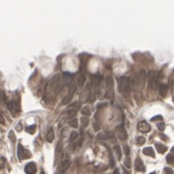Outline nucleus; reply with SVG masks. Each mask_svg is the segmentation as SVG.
Returning a JSON list of instances; mask_svg holds the SVG:
<instances>
[{"label": "nucleus", "instance_id": "f257e3e1", "mask_svg": "<svg viewBox=\"0 0 174 174\" xmlns=\"http://www.w3.org/2000/svg\"><path fill=\"white\" fill-rule=\"evenodd\" d=\"M118 88L119 91L125 96L128 97L130 95V82L129 80L128 77L123 76L118 80Z\"/></svg>", "mask_w": 174, "mask_h": 174}, {"label": "nucleus", "instance_id": "f03ea898", "mask_svg": "<svg viewBox=\"0 0 174 174\" xmlns=\"http://www.w3.org/2000/svg\"><path fill=\"white\" fill-rule=\"evenodd\" d=\"M148 81H149V87L152 89H157L159 87L158 81H157V72L156 71H150L148 74Z\"/></svg>", "mask_w": 174, "mask_h": 174}, {"label": "nucleus", "instance_id": "7ed1b4c3", "mask_svg": "<svg viewBox=\"0 0 174 174\" xmlns=\"http://www.w3.org/2000/svg\"><path fill=\"white\" fill-rule=\"evenodd\" d=\"M59 80H60V75H59V74H55V75L51 79V81L47 84L46 88H45V91H46L47 93H49V92L51 91V89H53L54 87H55L57 86V83L59 82Z\"/></svg>", "mask_w": 174, "mask_h": 174}, {"label": "nucleus", "instance_id": "20e7f679", "mask_svg": "<svg viewBox=\"0 0 174 174\" xmlns=\"http://www.w3.org/2000/svg\"><path fill=\"white\" fill-rule=\"evenodd\" d=\"M76 88H77V86L75 85V84H73L70 88H69V91L67 92V94L63 97V99H62V104L63 105H65V104H67L72 98H73V96H74V93H75V91H76Z\"/></svg>", "mask_w": 174, "mask_h": 174}, {"label": "nucleus", "instance_id": "39448f33", "mask_svg": "<svg viewBox=\"0 0 174 174\" xmlns=\"http://www.w3.org/2000/svg\"><path fill=\"white\" fill-rule=\"evenodd\" d=\"M137 130L140 131V132H143V133H147L151 130V126L145 122V121H141L138 123L137 125Z\"/></svg>", "mask_w": 174, "mask_h": 174}, {"label": "nucleus", "instance_id": "423d86ee", "mask_svg": "<svg viewBox=\"0 0 174 174\" xmlns=\"http://www.w3.org/2000/svg\"><path fill=\"white\" fill-rule=\"evenodd\" d=\"M26 154H29V152L26 151L21 144H19L18 145V158H19V160H23L25 158H28L26 156Z\"/></svg>", "mask_w": 174, "mask_h": 174}, {"label": "nucleus", "instance_id": "0eeeda50", "mask_svg": "<svg viewBox=\"0 0 174 174\" xmlns=\"http://www.w3.org/2000/svg\"><path fill=\"white\" fill-rule=\"evenodd\" d=\"M24 171L26 174H35L37 172L36 164L34 163H28L24 167Z\"/></svg>", "mask_w": 174, "mask_h": 174}, {"label": "nucleus", "instance_id": "6e6552de", "mask_svg": "<svg viewBox=\"0 0 174 174\" xmlns=\"http://www.w3.org/2000/svg\"><path fill=\"white\" fill-rule=\"evenodd\" d=\"M134 166H135V169H136L137 171H139V172H144V171H145V166H144L143 162L141 161L140 158H137V159H136Z\"/></svg>", "mask_w": 174, "mask_h": 174}, {"label": "nucleus", "instance_id": "1a4fd4ad", "mask_svg": "<svg viewBox=\"0 0 174 174\" xmlns=\"http://www.w3.org/2000/svg\"><path fill=\"white\" fill-rule=\"evenodd\" d=\"M70 165V161L69 160H64V161H62V163H61V164H60V166H59V171H60V173L62 174L67 168H68V166Z\"/></svg>", "mask_w": 174, "mask_h": 174}, {"label": "nucleus", "instance_id": "9d476101", "mask_svg": "<svg viewBox=\"0 0 174 174\" xmlns=\"http://www.w3.org/2000/svg\"><path fill=\"white\" fill-rule=\"evenodd\" d=\"M64 75V80H65V85L67 87H69L71 84H72V81H73V77L70 73H67V72H64L63 73Z\"/></svg>", "mask_w": 174, "mask_h": 174}, {"label": "nucleus", "instance_id": "9b49d317", "mask_svg": "<svg viewBox=\"0 0 174 174\" xmlns=\"http://www.w3.org/2000/svg\"><path fill=\"white\" fill-rule=\"evenodd\" d=\"M155 146H156V148H157V151H158L160 154H163V153H165V152L167 151V147H166L165 145L162 144V143H156Z\"/></svg>", "mask_w": 174, "mask_h": 174}, {"label": "nucleus", "instance_id": "f8f14e48", "mask_svg": "<svg viewBox=\"0 0 174 174\" xmlns=\"http://www.w3.org/2000/svg\"><path fill=\"white\" fill-rule=\"evenodd\" d=\"M54 130L51 128L49 131L47 132V134H46V140L48 141V142H53V140H54Z\"/></svg>", "mask_w": 174, "mask_h": 174}, {"label": "nucleus", "instance_id": "ddd939ff", "mask_svg": "<svg viewBox=\"0 0 174 174\" xmlns=\"http://www.w3.org/2000/svg\"><path fill=\"white\" fill-rule=\"evenodd\" d=\"M90 80H91V82L96 86V85H99L100 81L102 80V77L99 76V75H90Z\"/></svg>", "mask_w": 174, "mask_h": 174}, {"label": "nucleus", "instance_id": "4468645a", "mask_svg": "<svg viewBox=\"0 0 174 174\" xmlns=\"http://www.w3.org/2000/svg\"><path fill=\"white\" fill-rule=\"evenodd\" d=\"M143 153H144L146 156H149V157L155 158V152H154V150H153L151 147L144 148V149H143Z\"/></svg>", "mask_w": 174, "mask_h": 174}, {"label": "nucleus", "instance_id": "2eb2a0df", "mask_svg": "<svg viewBox=\"0 0 174 174\" xmlns=\"http://www.w3.org/2000/svg\"><path fill=\"white\" fill-rule=\"evenodd\" d=\"M118 137H119V139H120L121 141H125V140L128 138V133H127V131L125 130V129H122L121 130L119 131Z\"/></svg>", "mask_w": 174, "mask_h": 174}, {"label": "nucleus", "instance_id": "dca6fc26", "mask_svg": "<svg viewBox=\"0 0 174 174\" xmlns=\"http://www.w3.org/2000/svg\"><path fill=\"white\" fill-rule=\"evenodd\" d=\"M113 78L112 76H106L105 78V87L106 88H110V87H113Z\"/></svg>", "mask_w": 174, "mask_h": 174}, {"label": "nucleus", "instance_id": "f3484780", "mask_svg": "<svg viewBox=\"0 0 174 174\" xmlns=\"http://www.w3.org/2000/svg\"><path fill=\"white\" fill-rule=\"evenodd\" d=\"M167 85H164V84H161L160 85V93L162 96H165L167 94Z\"/></svg>", "mask_w": 174, "mask_h": 174}, {"label": "nucleus", "instance_id": "a211bd4d", "mask_svg": "<svg viewBox=\"0 0 174 174\" xmlns=\"http://www.w3.org/2000/svg\"><path fill=\"white\" fill-rule=\"evenodd\" d=\"M80 107H81V104H80V102H74L73 104H71L70 106H69V109L68 110H71V111H75V112H77L79 109H80Z\"/></svg>", "mask_w": 174, "mask_h": 174}, {"label": "nucleus", "instance_id": "6ab92c4d", "mask_svg": "<svg viewBox=\"0 0 174 174\" xmlns=\"http://www.w3.org/2000/svg\"><path fill=\"white\" fill-rule=\"evenodd\" d=\"M114 96V89L113 87H110V88H106V92H105V97L106 98H112Z\"/></svg>", "mask_w": 174, "mask_h": 174}, {"label": "nucleus", "instance_id": "aec40b11", "mask_svg": "<svg viewBox=\"0 0 174 174\" xmlns=\"http://www.w3.org/2000/svg\"><path fill=\"white\" fill-rule=\"evenodd\" d=\"M85 82H86V76H85L84 73H82V74L79 76V79H78V85L82 87L83 86H84Z\"/></svg>", "mask_w": 174, "mask_h": 174}, {"label": "nucleus", "instance_id": "412c9836", "mask_svg": "<svg viewBox=\"0 0 174 174\" xmlns=\"http://www.w3.org/2000/svg\"><path fill=\"white\" fill-rule=\"evenodd\" d=\"M81 112H82L83 115H85V117H87V116L90 115V109H89L87 106H84V107L82 108Z\"/></svg>", "mask_w": 174, "mask_h": 174}, {"label": "nucleus", "instance_id": "4be33fe9", "mask_svg": "<svg viewBox=\"0 0 174 174\" xmlns=\"http://www.w3.org/2000/svg\"><path fill=\"white\" fill-rule=\"evenodd\" d=\"M69 125H70V127H72V128H74V129L78 128V120H77L76 118L71 119V120L69 121Z\"/></svg>", "mask_w": 174, "mask_h": 174}, {"label": "nucleus", "instance_id": "5701e85b", "mask_svg": "<svg viewBox=\"0 0 174 174\" xmlns=\"http://www.w3.org/2000/svg\"><path fill=\"white\" fill-rule=\"evenodd\" d=\"M114 151L116 152L118 159H119V160H121V158H122V152H121V148H120V146H118V145L114 146Z\"/></svg>", "mask_w": 174, "mask_h": 174}, {"label": "nucleus", "instance_id": "b1692460", "mask_svg": "<svg viewBox=\"0 0 174 174\" xmlns=\"http://www.w3.org/2000/svg\"><path fill=\"white\" fill-rule=\"evenodd\" d=\"M81 124H82V126L84 127V128H87V126H88V118L87 117H82L81 118Z\"/></svg>", "mask_w": 174, "mask_h": 174}, {"label": "nucleus", "instance_id": "393cba45", "mask_svg": "<svg viewBox=\"0 0 174 174\" xmlns=\"http://www.w3.org/2000/svg\"><path fill=\"white\" fill-rule=\"evenodd\" d=\"M77 138H78V132H77V131H72V132H71V134H70V138H69L70 142H72V141L76 140Z\"/></svg>", "mask_w": 174, "mask_h": 174}, {"label": "nucleus", "instance_id": "a878e982", "mask_svg": "<svg viewBox=\"0 0 174 174\" xmlns=\"http://www.w3.org/2000/svg\"><path fill=\"white\" fill-rule=\"evenodd\" d=\"M166 161L169 164H173L174 163V155L172 154H168L167 157H166Z\"/></svg>", "mask_w": 174, "mask_h": 174}, {"label": "nucleus", "instance_id": "bb28decb", "mask_svg": "<svg viewBox=\"0 0 174 174\" xmlns=\"http://www.w3.org/2000/svg\"><path fill=\"white\" fill-rule=\"evenodd\" d=\"M136 142H137L138 145H143V144L146 142V139H145V137H143V136H138L137 139H136Z\"/></svg>", "mask_w": 174, "mask_h": 174}, {"label": "nucleus", "instance_id": "cd10ccee", "mask_svg": "<svg viewBox=\"0 0 174 174\" xmlns=\"http://www.w3.org/2000/svg\"><path fill=\"white\" fill-rule=\"evenodd\" d=\"M125 165L128 167V168H130L131 166V161H130V157H128L127 156V158L125 159Z\"/></svg>", "mask_w": 174, "mask_h": 174}, {"label": "nucleus", "instance_id": "c85d7f7f", "mask_svg": "<svg viewBox=\"0 0 174 174\" xmlns=\"http://www.w3.org/2000/svg\"><path fill=\"white\" fill-rule=\"evenodd\" d=\"M61 150H62V142L58 141V143L56 144V154H60Z\"/></svg>", "mask_w": 174, "mask_h": 174}, {"label": "nucleus", "instance_id": "c756f323", "mask_svg": "<svg viewBox=\"0 0 174 174\" xmlns=\"http://www.w3.org/2000/svg\"><path fill=\"white\" fill-rule=\"evenodd\" d=\"M35 128H36L35 125H32V126H30V127H27V128H26V131L29 132V133H34Z\"/></svg>", "mask_w": 174, "mask_h": 174}, {"label": "nucleus", "instance_id": "7c9ffc66", "mask_svg": "<svg viewBox=\"0 0 174 174\" xmlns=\"http://www.w3.org/2000/svg\"><path fill=\"white\" fill-rule=\"evenodd\" d=\"M94 99H95L94 94H93V93H89V94H88V96H87V101H88V102H90V103H92V102L94 101Z\"/></svg>", "mask_w": 174, "mask_h": 174}, {"label": "nucleus", "instance_id": "2f4dec72", "mask_svg": "<svg viewBox=\"0 0 174 174\" xmlns=\"http://www.w3.org/2000/svg\"><path fill=\"white\" fill-rule=\"evenodd\" d=\"M5 163H6V160H5V158L1 157V158H0V168H1V169H3V168H4Z\"/></svg>", "mask_w": 174, "mask_h": 174}, {"label": "nucleus", "instance_id": "473e14b6", "mask_svg": "<svg viewBox=\"0 0 174 174\" xmlns=\"http://www.w3.org/2000/svg\"><path fill=\"white\" fill-rule=\"evenodd\" d=\"M9 138H10V140H12V142H16V136L13 131L9 132Z\"/></svg>", "mask_w": 174, "mask_h": 174}, {"label": "nucleus", "instance_id": "72a5a7b5", "mask_svg": "<svg viewBox=\"0 0 174 174\" xmlns=\"http://www.w3.org/2000/svg\"><path fill=\"white\" fill-rule=\"evenodd\" d=\"M106 136H107V138H109L111 141H115V140H116V139H115V135H114L113 133H111V132L107 133V134H106Z\"/></svg>", "mask_w": 174, "mask_h": 174}, {"label": "nucleus", "instance_id": "f704fd0d", "mask_svg": "<svg viewBox=\"0 0 174 174\" xmlns=\"http://www.w3.org/2000/svg\"><path fill=\"white\" fill-rule=\"evenodd\" d=\"M124 151H125V154H126L127 156H129V155H130V147H129L128 145H124Z\"/></svg>", "mask_w": 174, "mask_h": 174}, {"label": "nucleus", "instance_id": "c9c22d12", "mask_svg": "<svg viewBox=\"0 0 174 174\" xmlns=\"http://www.w3.org/2000/svg\"><path fill=\"white\" fill-rule=\"evenodd\" d=\"M93 130H94L95 131L99 130H100V125H99V123H98V122L93 123Z\"/></svg>", "mask_w": 174, "mask_h": 174}, {"label": "nucleus", "instance_id": "e433bc0d", "mask_svg": "<svg viewBox=\"0 0 174 174\" xmlns=\"http://www.w3.org/2000/svg\"><path fill=\"white\" fill-rule=\"evenodd\" d=\"M158 128H159L160 130H164V128H165L164 123H159L158 124Z\"/></svg>", "mask_w": 174, "mask_h": 174}, {"label": "nucleus", "instance_id": "4c0bfd02", "mask_svg": "<svg viewBox=\"0 0 174 174\" xmlns=\"http://www.w3.org/2000/svg\"><path fill=\"white\" fill-rule=\"evenodd\" d=\"M97 139H99V140H101V139H106L107 138V136H106V134H104V133H99L98 135H97V137H96Z\"/></svg>", "mask_w": 174, "mask_h": 174}, {"label": "nucleus", "instance_id": "58836bf2", "mask_svg": "<svg viewBox=\"0 0 174 174\" xmlns=\"http://www.w3.org/2000/svg\"><path fill=\"white\" fill-rule=\"evenodd\" d=\"M163 172H164V174H173V170L169 167H165Z\"/></svg>", "mask_w": 174, "mask_h": 174}, {"label": "nucleus", "instance_id": "ea45409f", "mask_svg": "<svg viewBox=\"0 0 174 174\" xmlns=\"http://www.w3.org/2000/svg\"><path fill=\"white\" fill-rule=\"evenodd\" d=\"M157 120H163V117L158 115V116H156V117H154V118H152V119H151V121H152V122H155V121H157Z\"/></svg>", "mask_w": 174, "mask_h": 174}, {"label": "nucleus", "instance_id": "a19ab883", "mask_svg": "<svg viewBox=\"0 0 174 174\" xmlns=\"http://www.w3.org/2000/svg\"><path fill=\"white\" fill-rule=\"evenodd\" d=\"M16 130L18 131H22V124H18V125L16 126Z\"/></svg>", "mask_w": 174, "mask_h": 174}, {"label": "nucleus", "instance_id": "79ce46f5", "mask_svg": "<svg viewBox=\"0 0 174 174\" xmlns=\"http://www.w3.org/2000/svg\"><path fill=\"white\" fill-rule=\"evenodd\" d=\"M0 124H5V119H4V117H3V115L0 113Z\"/></svg>", "mask_w": 174, "mask_h": 174}, {"label": "nucleus", "instance_id": "37998d69", "mask_svg": "<svg viewBox=\"0 0 174 174\" xmlns=\"http://www.w3.org/2000/svg\"><path fill=\"white\" fill-rule=\"evenodd\" d=\"M161 137H162V139H163V140H164V141H166V140H167V136H166V135H164V134H161Z\"/></svg>", "mask_w": 174, "mask_h": 174}, {"label": "nucleus", "instance_id": "c03bdc74", "mask_svg": "<svg viewBox=\"0 0 174 174\" xmlns=\"http://www.w3.org/2000/svg\"><path fill=\"white\" fill-rule=\"evenodd\" d=\"M106 105H107V103H106V102H103V103L98 104V105H97V108H100L101 106H106Z\"/></svg>", "mask_w": 174, "mask_h": 174}, {"label": "nucleus", "instance_id": "a18cd8bd", "mask_svg": "<svg viewBox=\"0 0 174 174\" xmlns=\"http://www.w3.org/2000/svg\"><path fill=\"white\" fill-rule=\"evenodd\" d=\"M115 165V162H114V158L112 157L111 158V166H114Z\"/></svg>", "mask_w": 174, "mask_h": 174}, {"label": "nucleus", "instance_id": "49530a36", "mask_svg": "<svg viewBox=\"0 0 174 174\" xmlns=\"http://www.w3.org/2000/svg\"><path fill=\"white\" fill-rule=\"evenodd\" d=\"M172 96H173V100H174V80L172 81Z\"/></svg>", "mask_w": 174, "mask_h": 174}, {"label": "nucleus", "instance_id": "de8ad7c7", "mask_svg": "<svg viewBox=\"0 0 174 174\" xmlns=\"http://www.w3.org/2000/svg\"><path fill=\"white\" fill-rule=\"evenodd\" d=\"M114 174H120L119 173V169H116V170H115V172H114Z\"/></svg>", "mask_w": 174, "mask_h": 174}, {"label": "nucleus", "instance_id": "09e8293b", "mask_svg": "<svg viewBox=\"0 0 174 174\" xmlns=\"http://www.w3.org/2000/svg\"><path fill=\"white\" fill-rule=\"evenodd\" d=\"M39 174H45V172H44V171H41V172H40Z\"/></svg>", "mask_w": 174, "mask_h": 174}, {"label": "nucleus", "instance_id": "8fccbe9b", "mask_svg": "<svg viewBox=\"0 0 174 174\" xmlns=\"http://www.w3.org/2000/svg\"><path fill=\"white\" fill-rule=\"evenodd\" d=\"M150 174H156L155 172H152V173H150Z\"/></svg>", "mask_w": 174, "mask_h": 174}]
</instances>
